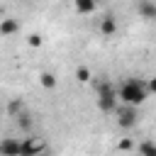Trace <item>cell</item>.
<instances>
[{
  "instance_id": "cell-16",
  "label": "cell",
  "mask_w": 156,
  "mask_h": 156,
  "mask_svg": "<svg viewBox=\"0 0 156 156\" xmlns=\"http://www.w3.org/2000/svg\"><path fill=\"white\" fill-rule=\"evenodd\" d=\"M146 85H149V93H156V76H151L146 80Z\"/></svg>"
},
{
  "instance_id": "cell-13",
  "label": "cell",
  "mask_w": 156,
  "mask_h": 156,
  "mask_svg": "<svg viewBox=\"0 0 156 156\" xmlns=\"http://www.w3.org/2000/svg\"><path fill=\"white\" fill-rule=\"evenodd\" d=\"M76 78H78L80 83H90V80H93V76H90V71H88L85 66H78V68H76Z\"/></svg>"
},
{
  "instance_id": "cell-8",
  "label": "cell",
  "mask_w": 156,
  "mask_h": 156,
  "mask_svg": "<svg viewBox=\"0 0 156 156\" xmlns=\"http://www.w3.org/2000/svg\"><path fill=\"white\" fill-rule=\"evenodd\" d=\"M73 7L78 15H93L98 10V0H73Z\"/></svg>"
},
{
  "instance_id": "cell-14",
  "label": "cell",
  "mask_w": 156,
  "mask_h": 156,
  "mask_svg": "<svg viewBox=\"0 0 156 156\" xmlns=\"http://www.w3.org/2000/svg\"><path fill=\"white\" fill-rule=\"evenodd\" d=\"M22 110H24V102H22L20 98H15V100H10V105H7V112H10L12 117H15L17 112H22Z\"/></svg>"
},
{
  "instance_id": "cell-2",
  "label": "cell",
  "mask_w": 156,
  "mask_h": 156,
  "mask_svg": "<svg viewBox=\"0 0 156 156\" xmlns=\"http://www.w3.org/2000/svg\"><path fill=\"white\" fill-rule=\"evenodd\" d=\"M95 93H98V107L102 112H117L119 95L110 80H95Z\"/></svg>"
},
{
  "instance_id": "cell-17",
  "label": "cell",
  "mask_w": 156,
  "mask_h": 156,
  "mask_svg": "<svg viewBox=\"0 0 156 156\" xmlns=\"http://www.w3.org/2000/svg\"><path fill=\"white\" fill-rule=\"evenodd\" d=\"M119 149H122V151H127V149H136V146H134V144H132L129 139H124V141L119 144Z\"/></svg>"
},
{
  "instance_id": "cell-6",
  "label": "cell",
  "mask_w": 156,
  "mask_h": 156,
  "mask_svg": "<svg viewBox=\"0 0 156 156\" xmlns=\"http://www.w3.org/2000/svg\"><path fill=\"white\" fill-rule=\"evenodd\" d=\"M0 154H5V156H20L22 154V141L20 139H2L0 141Z\"/></svg>"
},
{
  "instance_id": "cell-18",
  "label": "cell",
  "mask_w": 156,
  "mask_h": 156,
  "mask_svg": "<svg viewBox=\"0 0 156 156\" xmlns=\"http://www.w3.org/2000/svg\"><path fill=\"white\" fill-rule=\"evenodd\" d=\"M98 2H100V0H98Z\"/></svg>"
},
{
  "instance_id": "cell-10",
  "label": "cell",
  "mask_w": 156,
  "mask_h": 156,
  "mask_svg": "<svg viewBox=\"0 0 156 156\" xmlns=\"http://www.w3.org/2000/svg\"><path fill=\"white\" fill-rule=\"evenodd\" d=\"M39 85L46 88V90H54V88L58 85V78H56L54 73H49V71H41V73H39Z\"/></svg>"
},
{
  "instance_id": "cell-12",
  "label": "cell",
  "mask_w": 156,
  "mask_h": 156,
  "mask_svg": "<svg viewBox=\"0 0 156 156\" xmlns=\"http://www.w3.org/2000/svg\"><path fill=\"white\" fill-rule=\"evenodd\" d=\"M136 151H139V154L156 156V144H154V141H141V144H136Z\"/></svg>"
},
{
  "instance_id": "cell-15",
  "label": "cell",
  "mask_w": 156,
  "mask_h": 156,
  "mask_svg": "<svg viewBox=\"0 0 156 156\" xmlns=\"http://www.w3.org/2000/svg\"><path fill=\"white\" fill-rule=\"evenodd\" d=\"M29 46H41V37L39 34H32L29 37Z\"/></svg>"
},
{
  "instance_id": "cell-4",
  "label": "cell",
  "mask_w": 156,
  "mask_h": 156,
  "mask_svg": "<svg viewBox=\"0 0 156 156\" xmlns=\"http://www.w3.org/2000/svg\"><path fill=\"white\" fill-rule=\"evenodd\" d=\"M41 151H46V144L41 136H27L22 139V156H39Z\"/></svg>"
},
{
  "instance_id": "cell-3",
  "label": "cell",
  "mask_w": 156,
  "mask_h": 156,
  "mask_svg": "<svg viewBox=\"0 0 156 156\" xmlns=\"http://www.w3.org/2000/svg\"><path fill=\"white\" fill-rule=\"evenodd\" d=\"M117 124L122 129H134L139 124V110H136V105H124L122 102V107H117Z\"/></svg>"
},
{
  "instance_id": "cell-1",
  "label": "cell",
  "mask_w": 156,
  "mask_h": 156,
  "mask_svg": "<svg viewBox=\"0 0 156 156\" xmlns=\"http://www.w3.org/2000/svg\"><path fill=\"white\" fill-rule=\"evenodd\" d=\"M117 95H119V102L124 105H144L146 98H149V85L146 80H139V78H129L124 80L119 88H117Z\"/></svg>"
},
{
  "instance_id": "cell-7",
  "label": "cell",
  "mask_w": 156,
  "mask_h": 156,
  "mask_svg": "<svg viewBox=\"0 0 156 156\" xmlns=\"http://www.w3.org/2000/svg\"><path fill=\"white\" fill-rule=\"evenodd\" d=\"M136 12L146 20H156V2L154 0H139L136 2Z\"/></svg>"
},
{
  "instance_id": "cell-9",
  "label": "cell",
  "mask_w": 156,
  "mask_h": 156,
  "mask_svg": "<svg viewBox=\"0 0 156 156\" xmlns=\"http://www.w3.org/2000/svg\"><path fill=\"white\" fill-rule=\"evenodd\" d=\"M17 32H20V20H2V22H0V34H2V37L17 34Z\"/></svg>"
},
{
  "instance_id": "cell-11",
  "label": "cell",
  "mask_w": 156,
  "mask_h": 156,
  "mask_svg": "<svg viewBox=\"0 0 156 156\" xmlns=\"http://www.w3.org/2000/svg\"><path fill=\"white\" fill-rule=\"evenodd\" d=\"M15 122H17L20 132H29V129H32V124H34V122H32V117H29V112H24V110L15 115Z\"/></svg>"
},
{
  "instance_id": "cell-5",
  "label": "cell",
  "mask_w": 156,
  "mask_h": 156,
  "mask_svg": "<svg viewBox=\"0 0 156 156\" xmlns=\"http://www.w3.org/2000/svg\"><path fill=\"white\" fill-rule=\"evenodd\" d=\"M98 32H100L102 37L117 34V17H115V15H105L102 20H98Z\"/></svg>"
}]
</instances>
